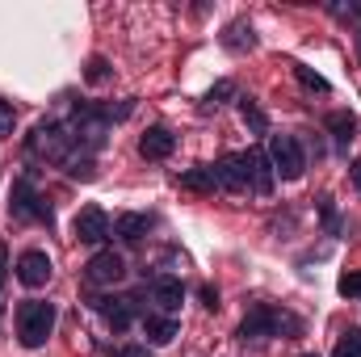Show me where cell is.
<instances>
[{
    "instance_id": "cell-22",
    "label": "cell",
    "mask_w": 361,
    "mask_h": 357,
    "mask_svg": "<svg viewBox=\"0 0 361 357\" xmlns=\"http://www.w3.org/2000/svg\"><path fill=\"white\" fill-rule=\"evenodd\" d=\"M294 76H298V85H302V89H311V92H328V80H324L319 72H311L307 63H294Z\"/></svg>"
},
{
    "instance_id": "cell-33",
    "label": "cell",
    "mask_w": 361,
    "mask_h": 357,
    "mask_svg": "<svg viewBox=\"0 0 361 357\" xmlns=\"http://www.w3.org/2000/svg\"><path fill=\"white\" fill-rule=\"evenodd\" d=\"M298 357H319V353H298Z\"/></svg>"
},
{
    "instance_id": "cell-34",
    "label": "cell",
    "mask_w": 361,
    "mask_h": 357,
    "mask_svg": "<svg viewBox=\"0 0 361 357\" xmlns=\"http://www.w3.org/2000/svg\"><path fill=\"white\" fill-rule=\"evenodd\" d=\"M357 42H361V38H357Z\"/></svg>"
},
{
    "instance_id": "cell-12",
    "label": "cell",
    "mask_w": 361,
    "mask_h": 357,
    "mask_svg": "<svg viewBox=\"0 0 361 357\" xmlns=\"http://www.w3.org/2000/svg\"><path fill=\"white\" fill-rule=\"evenodd\" d=\"M139 324H143L147 345H169V341H177V332H180V324L173 315H164V311H147Z\"/></svg>"
},
{
    "instance_id": "cell-2",
    "label": "cell",
    "mask_w": 361,
    "mask_h": 357,
    "mask_svg": "<svg viewBox=\"0 0 361 357\" xmlns=\"http://www.w3.org/2000/svg\"><path fill=\"white\" fill-rule=\"evenodd\" d=\"M55 332V303L47 298H25L17 307V341L25 349H42Z\"/></svg>"
},
{
    "instance_id": "cell-7",
    "label": "cell",
    "mask_w": 361,
    "mask_h": 357,
    "mask_svg": "<svg viewBox=\"0 0 361 357\" xmlns=\"http://www.w3.org/2000/svg\"><path fill=\"white\" fill-rule=\"evenodd\" d=\"M85 277H89L92 286H114V282L126 277V261H122L114 248H101L89 265H85Z\"/></svg>"
},
{
    "instance_id": "cell-18",
    "label": "cell",
    "mask_w": 361,
    "mask_h": 357,
    "mask_svg": "<svg viewBox=\"0 0 361 357\" xmlns=\"http://www.w3.org/2000/svg\"><path fill=\"white\" fill-rule=\"evenodd\" d=\"M223 47H227V51H252V47H257V34H252V25H248V21H235V25H227V34H223Z\"/></svg>"
},
{
    "instance_id": "cell-19",
    "label": "cell",
    "mask_w": 361,
    "mask_h": 357,
    "mask_svg": "<svg viewBox=\"0 0 361 357\" xmlns=\"http://www.w3.org/2000/svg\"><path fill=\"white\" fill-rule=\"evenodd\" d=\"M240 114H244V122H248L257 135H265V131H269V118H265V109H261L252 97H244V101H240Z\"/></svg>"
},
{
    "instance_id": "cell-10",
    "label": "cell",
    "mask_w": 361,
    "mask_h": 357,
    "mask_svg": "<svg viewBox=\"0 0 361 357\" xmlns=\"http://www.w3.org/2000/svg\"><path fill=\"white\" fill-rule=\"evenodd\" d=\"M173 147H177V135L169 126H147L143 139H139V156L143 160H169Z\"/></svg>"
},
{
    "instance_id": "cell-1",
    "label": "cell",
    "mask_w": 361,
    "mask_h": 357,
    "mask_svg": "<svg viewBox=\"0 0 361 357\" xmlns=\"http://www.w3.org/2000/svg\"><path fill=\"white\" fill-rule=\"evenodd\" d=\"M298 332H302V320L277 311V307H269V303H257V307L244 315V324H240L235 337L248 345V341H265V337H298Z\"/></svg>"
},
{
    "instance_id": "cell-3",
    "label": "cell",
    "mask_w": 361,
    "mask_h": 357,
    "mask_svg": "<svg viewBox=\"0 0 361 357\" xmlns=\"http://www.w3.org/2000/svg\"><path fill=\"white\" fill-rule=\"evenodd\" d=\"M8 210H13V219H21V223H55V214H51V206L42 202V193L34 189V181L21 177L13 181V193H8Z\"/></svg>"
},
{
    "instance_id": "cell-31",
    "label": "cell",
    "mask_w": 361,
    "mask_h": 357,
    "mask_svg": "<svg viewBox=\"0 0 361 357\" xmlns=\"http://www.w3.org/2000/svg\"><path fill=\"white\" fill-rule=\"evenodd\" d=\"M4 277H8V248H4V240H0V286H4Z\"/></svg>"
},
{
    "instance_id": "cell-14",
    "label": "cell",
    "mask_w": 361,
    "mask_h": 357,
    "mask_svg": "<svg viewBox=\"0 0 361 357\" xmlns=\"http://www.w3.org/2000/svg\"><path fill=\"white\" fill-rule=\"evenodd\" d=\"M147 231H152V214H118L114 219V236L126 244H139Z\"/></svg>"
},
{
    "instance_id": "cell-26",
    "label": "cell",
    "mask_w": 361,
    "mask_h": 357,
    "mask_svg": "<svg viewBox=\"0 0 361 357\" xmlns=\"http://www.w3.org/2000/svg\"><path fill=\"white\" fill-rule=\"evenodd\" d=\"M227 97H235V85H231V80H219L214 89L206 92V101H210V105H223Z\"/></svg>"
},
{
    "instance_id": "cell-25",
    "label": "cell",
    "mask_w": 361,
    "mask_h": 357,
    "mask_svg": "<svg viewBox=\"0 0 361 357\" xmlns=\"http://www.w3.org/2000/svg\"><path fill=\"white\" fill-rule=\"evenodd\" d=\"M13 126H17V109H13V101H4V97H0V139H4V135H13Z\"/></svg>"
},
{
    "instance_id": "cell-27",
    "label": "cell",
    "mask_w": 361,
    "mask_h": 357,
    "mask_svg": "<svg viewBox=\"0 0 361 357\" xmlns=\"http://www.w3.org/2000/svg\"><path fill=\"white\" fill-rule=\"evenodd\" d=\"M319 210H324V227L336 231V210H332V198H319Z\"/></svg>"
},
{
    "instance_id": "cell-24",
    "label": "cell",
    "mask_w": 361,
    "mask_h": 357,
    "mask_svg": "<svg viewBox=\"0 0 361 357\" xmlns=\"http://www.w3.org/2000/svg\"><path fill=\"white\" fill-rule=\"evenodd\" d=\"M336 290H341L345 298H361V269H353V273H345V277L336 282Z\"/></svg>"
},
{
    "instance_id": "cell-23",
    "label": "cell",
    "mask_w": 361,
    "mask_h": 357,
    "mask_svg": "<svg viewBox=\"0 0 361 357\" xmlns=\"http://www.w3.org/2000/svg\"><path fill=\"white\" fill-rule=\"evenodd\" d=\"M85 80H89V85H101V80H109V63H105L101 55H92V59H89V68H85Z\"/></svg>"
},
{
    "instance_id": "cell-29",
    "label": "cell",
    "mask_w": 361,
    "mask_h": 357,
    "mask_svg": "<svg viewBox=\"0 0 361 357\" xmlns=\"http://www.w3.org/2000/svg\"><path fill=\"white\" fill-rule=\"evenodd\" d=\"M202 303H206L210 311H219V290H214V286H202Z\"/></svg>"
},
{
    "instance_id": "cell-28",
    "label": "cell",
    "mask_w": 361,
    "mask_h": 357,
    "mask_svg": "<svg viewBox=\"0 0 361 357\" xmlns=\"http://www.w3.org/2000/svg\"><path fill=\"white\" fill-rule=\"evenodd\" d=\"M118 357H152V349H147V345H122Z\"/></svg>"
},
{
    "instance_id": "cell-32",
    "label": "cell",
    "mask_w": 361,
    "mask_h": 357,
    "mask_svg": "<svg viewBox=\"0 0 361 357\" xmlns=\"http://www.w3.org/2000/svg\"><path fill=\"white\" fill-rule=\"evenodd\" d=\"M353 185H357V189H361V156H357V160H353Z\"/></svg>"
},
{
    "instance_id": "cell-17",
    "label": "cell",
    "mask_w": 361,
    "mask_h": 357,
    "mask_svg": "<svg viewBox=\"0 0 361 357\" xmlns=\"http://www.w3.org/2000/svg\"><path fill=\"white\" fill-rule=\"evenodd\" d=\"M328 131H332L336 143H353L357 139V118L349 109H336V114H328Z\"/></svg>"
},
{
    "instance_id": "cell-5",
    "label": "cell",
    "mask_w": 361,
    "mask_h": 357,
    "mask_svg": "<svg viewBox=\"0 0 361 357\" xmlns=\"http://www.w3.org/2000/svg\"><path fill=\"white\" fill-rule=\"evenodd\" d=\"M269 164H273V177L298 181L302 173H307L302 143H298L294 135H273V139H269Z\"/></svg>"
},
{
    "instance_id": "cell-30",
    "label": "cell",
    "mask_w": 361,
    "mask_h": 357,
    "mask_svg": "<svg viewBox=\"0 0 361 357\" xmlns=\"http://www.w3.org/2000/svg\"><path fill=\"white\" fill-rule=\"evenodd\" d=\"M336 17H361V4H332Z\"/></svg>"
},
{
    "instance_id": "cell-4",
    "label": "cell",
    "mask_w": 361,
    "mask_h": 357,
    "mask_svg": "<svg viewBox=\"0 0 361 357\" xmlns=\"http://www.w3.org/2000/svg\"><path fill=\"white\" fill-rule=\"evenodd\" d=\"M72 131L63 126V122H38L34 126V135H30V152L34 156H47V160H55V164H63L68 156H72Z\"/></svg>"
},
{
    "instance_id": "cell-11",
    "label": "cell",
    "mask_w": 361,
    "mask_h": 357,
    "mask_svg": "<svg viewBox=\"0 0 361 357\" xmlns=\"http://www.w3.org/2000/svg\"><path fill=\"white\" fill-rule=\"evenodd\" d=\"M92 307L105 315V324L114 332H126L135 324V298H92Z\"/></svg>"
},
{
    "instance_id": "cell-15",
    "label": "cell",
    "mask_w": 361,
    "mask_h": 357,
    "mask_svg": "<svg viewBox=\"0 0 361 357\" xmlns=\"http://www.w3.org/2000/svg\"><path fill=\"white\" fill-rule=\"evenodd\" d=\"M252 160V193L269 198L273 193V164H269V152H248Z\"/></svg>"
},
{
    "instance_id": "cell-6",
    "label": "cell",
    "mask_w": 361,
    "mask_h": 357,
    "mask_svg": "<svg viewBox=\"0 0 361 357\" xmlns=\"http://www.w3.org/2000/svg\"><path fill=\"white\" fill-rule=\"evenodd\" d=\"M214 181H219V189H227V193H244V189H252V160L240 156V152L223 156V160L214 164Z\"/></svg>"
},
{
    "instance_id": "cell-9",
    "label": "cell",
    "mask_w": 361,
    "mask_h": 357,
    "mask_svg": "<svg viewBox=\"0 0 361 357\" xmlns=\"http://www.w3.org/2000/svg\"><path fill=\"white\" fill-rule=\"evenodd\" d=\"M72 231H76L80 244H101V240L109 236V219H105L101 206H85V210L72 219Z\"/></svg>"
},
{
    "instance_id": "cell-21",
    "label": "cell",
    "mask_w": 361,
    "mask_h": 357,
    "mask_svg": "<svg viewBox=\"0 0 361 357\" xmlns=\"http://www.w3.org/2000/svg\"><path fill=\"white\" fill-rule=\"evenodd\" d=\"M332 357H361V328H349V332H341V341H336Z\"/></svg>"
},
{
    "instance_id": "cell-16",
    "label": "cell",
    "mask_w": 361,
    "mask_h": 357,
    "mask_svg": "<svg viewBox=\"0 0 361 357\" xmlns=\"http://www.w3.org/2000/svg\"><path fill=\"white\" fill-rule=\"evenodd\" d=\"M180 189H189V193H214V189H219V181H214V164L189 169V173L180 177Z\"/></svg>"
},
{
    "instance_id": "cell-8",
    "label": "cell",
    "mask_w": 361,
    "mask_h": 357,
    "mask_svg": "<svg viewBox=\"0 0 361 357\" xmlns=\"http://www.w3.org/2000/svg\"><path fill=\"white\" fill-rule=\"evenodd\" d=\"M13 269H17V282H21V286H30V290H38V286H47V282H51V257H47V253H38V248L21 253Z\"/></svg>"
},
{
    "instance_id": "cell-20",
    "label": "cell",
    "mask_w": 361,
    "mask_h": 357,
    "mask_svg": "<svg viewBox=\"0 0 361 357\" xmlns=\"http://www.w3.org/2000/svg\"><path fill=\"white\" fill-rule=\"evenodd\" d=\"M63 169H68V177H80V181H92V177H97V164H92V156H76V152L63 160Z\"/></svg>"
},
{
    "instance_id": "cell-13",
    "label": "cell",
    "mask_w": 361,
    "mask_h": 357,
    "mask_svg": "<svg viewBox=\"0 0 361 357\" xmlns=\"http://www.w3.org/2000/svg\"><path fill=\"white\" fill-rule=\"evenodd\" d=\"M152 298L160 303V311H164V315H173V311L180 307V298H185L180 277H169V273H164V277H152Z\"/></svg>"
}]
</instances>
